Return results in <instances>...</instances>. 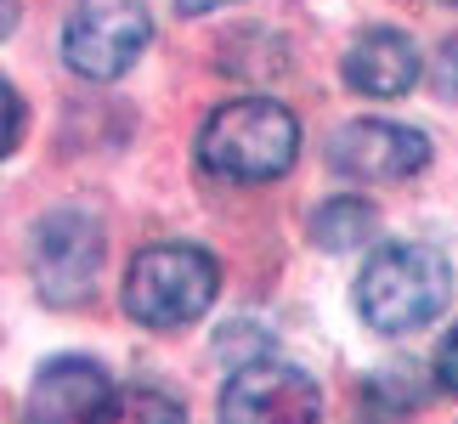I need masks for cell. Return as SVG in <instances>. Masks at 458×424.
Masks as SVG:
<instances>
[{
    "instance_id": "6da1fadb",
    "label": "cell",
    "mask_w": 458,
    "mask_h": 424,
    "mask_svg": "<svg viewBox=\"0 0 458 424\" xmlns=\"http://www.w3.org/2000/svg\"><path fill=\"white\" fill-rule=\"evenodd\" d=\"M294 153H301V125L272 97L226 102L199 131L204 170L226 175V182H272V175H284L294 165Z\"/></svg>"
},
{
    "instance_id": "7a4b0ae2",
    "label": "cell",
    "mask_w": 458,
    "mask_h": 424,
    "mask_svg": "<svg viewBox=\"0 0 458 424\" xmlns=\"http://www.w3.org/2000/svg\"><path fill=\"white\" fill-rule=\"evenodd\" d=\"M447 260L425 250V243H385L368 255L357 277V311L368 328L379 334H413L436 323V311L447 306Z\"/></svg>"
},
{
    "instance_id": "3957f363",
    "label": "cell",
    "mask_w": 458,
    "mask_h": 424,
    "mask_svg": "<svg viewBox=\"0 0 458 424\" xmlns=\"http://www.w3.org/2000/svg\"><path fill=\"white\" fill-rule=\"evenodd\" d=\"M221 289V267L192 243H153L125 272V311L148 328L199 323Z\"/></svg>"
},
{
    "instance_id": "277c9868",
    "label": "cell",
    "mask_w": 458,
    "mask_h": 424,
    "mask_svg": "<svg viewBox=\"0 0 458 424\" xmlns=\"http://www.w3.org/2000/svg\"><path fill=\"white\" fill-rule=\"evenodd\" d=\"M148 17L125 0H85L63 23V63L85 80H119L148 46Z\"/></svg>"
},
{
    "instance_id": "5b68a950",
    "label": "cell",
    "mask_w": 458,
    "mask_h": 424,
    "mask_svg": "<svg viewBox=\"0 0 458 424\" xmlns=\"http://www.w3.org/2000/svg\"><path fill=\"white\" fill-rule=\"evenodd\" d=\"M29 267H34V283L51 306H68V300H85L97 283V267H102V233L91 216L80 209H57L34 226V243H29Z\"/></svg>"
},
{
    "instance_id": "8992f818",
    "label": "cell",
    "mask_w": 458,
    "mask_h": 424,
    "mask_svg": "<svg viewBox=\"0 0 458 424\" xmlns=\"http://www.w3.org/2000/svg\"><path fill=\"white\" fill-rule=\"evenodd\" d=\"M323 413V396L317 385L289 362H243L226 379L221 396V419L226 424H306Z\"/></svg>"
},
{
    "instance_id": "52a82bcc",
    "label": "cell",
    "mask_w": 458,
    "mask_h": 424,
    "mask_svg": "<svg viewBox=\"0 0 458 424\" xmlns=\"http://www.w3.org/2000/svg\"><path fill=\"white\" fill-rule=\"evenodd\" d=\"M328 165L357 175V182H402L430 165V136L391 125V119H351L328 141Z\"/></svg>"
},
{
    "instance_id": "ba28073f",
    "label": "cell",
    "mask_w": 458,
    "mask_h": 424,
    "mask_svg": "<svg viewBox=\"0 0 458 424\" xmlns=\"http://www.w3.org/2000/svg\"><path fill=\"white\" fill-rule=\"evenodd\" d=\"M114 379L102 374L97 362H85V357H57V362H46L40 374H34L29 385V419H40V424H74V419H108L114 408Z\"/></svg>"
},
{
    "instance_id": "9c48e42d",
    "label": "cell",
    "mask_w": 458,
    "mask_h": 424,
    "mask_svg": "<svg viewBox=\"0 0 458 424\" xmlns=\"http://www.w3.org/2000/svg\"><path fill=\"white\" fill-rule=\"evenodd\" d=\"M345 85L362 97H402L419 85V51L408 34L374 29L345 51Z\"/></svg>"
},
{
    "instance_id": "30bf717a",
    "label": "cell",
    "mask_w": 458,
    "mask_h": 424,
    "mask_svg": "<svg viewBox=\"0 0 458 424\" xmlns=\"http://www.w3.org/2000/svg\"><path fill=\"white\" fill-rule=\"evenodd\" d=\"M311 238L323 243V250H357V243L374 238V209L362 199H328L311 221Z\"/></svg>"
},
{
    "instance_id": "8fae6325",
    "label": "cell",
    "mask_w": 458,
    "mask_h": 424,
    "mask_svg": "<svg viewBox=\"0 0 458 424\" xmlns=\"http://www.w3.org/2000/svg\"><path fill=\"white\" fill-rule=\"evenodd\" d=\"M182 419V402H170V396H158V391H119L114 396V408L108 419Z\"/></svg>"
},
{
    "instance_id": "7c38bea8",
    "label": "cell",
    "mask_w": 458,
    "mask_h": 424,
    "mask_svg": "<svg viewBox=\"0 0 458 424\" xmlns=\"http://www.w3.org/2000/svg\"><path fill=\"white\" fill-rule=\"evenodd\" d=\"M436 91L458 102V40H447L442 51H436Z\"/></svg>"
},
{
    "instance_id": "4fadbf2b",
    "label": "cell",
    "mask_w": 458,
    "mask_h": 424,
    "mask_svg": "<svg viewBox=\"0 0 458 424\" xmlns=\"http://www.w3.org/2000/svg\"><path fill=\"white\" fill-rule=\"evenodd\" d=\"M436 379H442V385H447V391L458 396V328L447 334V340H442V345H436Z\"/></svg>"
},
{
    "instance_id": "5bb4252c",
    "label": "cell",
    "mask_w": 458,
    "mask_h": 424,
    "mask_svg": "<svg viewBox=\"0 0 458 424\" xmlns=\"http://www.w3.org/2000/svg\"><path fill=\"white\" fill-rule=\"evenodd\" d=\"M17 141H23V97L6 85V153H17Z\"/></svg>"
},
{
    "instance_id": "9a60e30c",
    "label": "cell",
    "mask_w": 458,
    "mask_h": 424,
    "mask_svg": "<svg viewBox=\"0 0 458 424\" xmlns=\"http://www.w3.org/2000/svg\"><path fill=\"white\" fill-rule=\"evenodd\" d=\"M216 6H226V0H175V12H182V17H199V12H216Z\"/></svg>"
},
{
    "instance_id": "2e32d148",
    "label": "cell",
    "mask_w": 458,
    "mask_h": 424,
    "mask_svg": "<svg viewBox=\"0 0 458 424\" xmlns=\"http://www.w3.org/2000/svg\"><path fill=\"white\" fill-rule=\"evenodd\" d=\"M447 6H458V0H447Z\"/></svg>"
}]
</instances>
